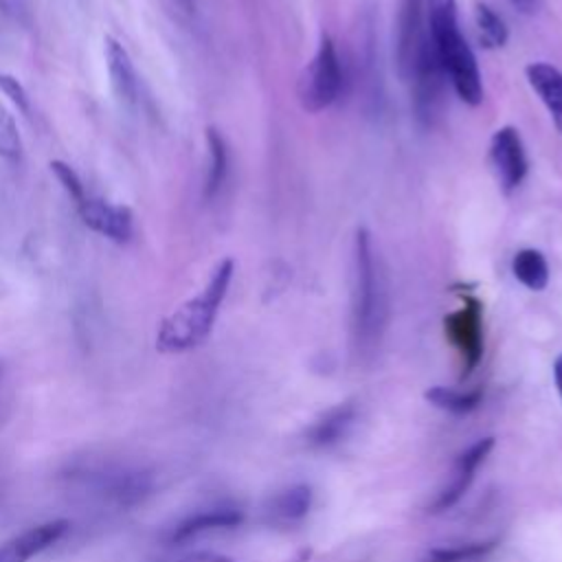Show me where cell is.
<instances>
[{
	"label": "cell",
	"mask_w": 562,
	"mask_h": 562,
	"mask_svg": "<svg viewBox=\"0 0 562 562\" xmlns=\"http://www.w3.org/2000/svg\"><path fill=\"white\" fill-rule=\"evenodd\" d=\"M389 323V285L367 228H358L353 248L351 338L360 358H369L382 342Z\"/></svg>",
	"instance_id": "obj_1"
},
{
	"label": "cell",
	"mask_w": 562,
	"mask_h": 562,
	"mask_svg": "<svg viewBox=\"0 0 562 562\" xmlns=\"http://www.w3.org/2000/svg\"><path fill=\"white\" fill-rule=\"evenodd\" d=\"M61 479L72 492L114 509L136 507L154 490V474L147 468L108 457L77 459L66 465Z\"/></svg>",
	"instance_id": "obj_2"
},
{
	"label": "cell",
	"mask_w": 562,
	"mask_h": 562,
	"mask_svg": "<svg viewBox=\"0 0 562 562\" xmlns=\"http://www.w3.org/2000/svg\"><path fill=\"white\" fill-rule=\"evenodd\" d=\"M235 272V261L224 257L211 272L202 292L184 301L176 312L165 316L156 331V349L162 353H182L206 340L226 299Z\"/></svg>",
	"instance_id": "obj_3"
},
{
	"label": "cell",
	"mask_w": 562,
	"mask_h": 562,
	"mask_svg": "<svg viewBox=\"0 0 562 562\" xmlns=\"http://www.w3.org/2000/svg\"><path fill=\"white\" fill-rule=\"evenodd\" d=\"M426 24L448 83L463 103L479 105L483 101V81L476 57L459 29L457 2L426 0Z\"/></svg>",
	"instance_id": "obj_4"
},
{
	"label": "cell",
	"mask_w": 562,
	"mask_h": 562,
	"mask_svg": "<svg viewBox=\"0 0 562 562\" xmlns=\"http://www.w3.org/2000/svg\"><path fill=\"white\" fill-rule=\"evenodd\" d=\"M342 86H345V70H342L338 48L329 35H323L316 55L301 72L299 101L303 110L321 112L340 97Z\"/></svg>",
	"instance_id": "obj_5"
},
{
	"label": "cell",
	"mask_w": 562,
	"mask_h": 562,
	"mask_svg": "<svg viewBox=\"0 0 562 562\" xmlns=\"http://www.w3.org/2000/svg\"><path fill=\"white\" fill-rule=\"evenodd\" d=\"M406 81L411 83V108L417 123L424 127H432L443 108L448 77L439 64L428 31L413 59Z\"/></svg>",
	"instance_id": "obj_6"
},
{
	"label": "cell",
	"mask_w": 562,
	"mask_h": 562,
	"mask_svg": "<svg viewBox=\"0 0 562 562\" xmlns=\"http://www.w3.org/2000/svg\"><path fill=\"white\" fill-rule=\"evenodd\" d=\"M446 340L461 360V380L470 378L483 358V307L474 296H463V305L443 318Z\"/></svg>",
	"instance_id": "obj_7"
},
{
	"label": "cell",
	"mask_w": 562,
	"mask_h": 562,
	"mask_svg": "<svg viewBox=\"0 0 562 562\" xmlns=\"http://www.w3.org/2000/svg\"><path fill=\"white\" fill-rule=\"evenodd\" d=\"M494 448V437H481L476 439L472 446H468L454 461L452 465V472L446 481V485L439 490L437 498L430 503L428 512L432 514H441L450 507H454L463 494L470 490L472 481H474V474L476 470L483 465V461L487 459V454L492 452Z\"/></svg>",
	"instance_id": "obj_8"
},
{
	"label": "cell",
	"mask_w": 562,
	"mask_h": 562,
	"mask_svg": "<svg viewBox=\"0 0 562 562\" xmlns=\"http://www.w3.org/2000/svg\"><path fill=\"white\" fill-rule=\"evenodd\" d=\"M490 165L505 193L520 187L527 176V154L516 127H498L490 138Z\"/></svg>",
	"instance_id": "obj_9"
},
{
	"label": "cell",
	"mask_w": 562,
	"mask_h": 562,
	"mask_svg": "<svg viewBox=\"0 0 562 562\" xmlns=\"http://www.w3.org/2000/svg\"><path fill=\"white\" fill-rule=\"evenodd\" d=\"M68 529H70V522L64 518L48 520L37 527H29L26 531H22L0 544V562H29L37 553H42L48 547H53L55 542H59Z\"/></svg>",
	"instance_id": "obj_10"
},
{
	"label": "cell",
	"mask_w": 562,
	"mask_h": 562,
	"mask_svg": "<svg viewBox=\"0 0 562 562\" xmlns=\"http://www.w3.org/2000/svg\"><path fill=\"white\" fill-rule=\"evenodd\" d=\"M426 37L424 31V0H402L397 15V37H395V64L400 77L406 81L413 59Z\"/></svg>",
	"instance_id": "obj_11"
},
{
	"label": "cell",
	"mask_w": 562,
	"mask_h": 562,
	"mask_svg": "<svg viewBox=\"0 0 562 562\" xmlns=\"http://www.w3.org/2000/svg\"><path fill=\"white\" fill-rule=\"evenodd\" d=\"M79 213L88 228L101 233L116 244H125L132 237V211L123 204L86 198L79 204Z\"/></svg>",
	"instance_id": "obj_12"
},
{
	"label": "cell",
	"mask_w": 562,
	"mask_h": 562,
	"mask_svg": "<svg viewBox=\"0 0 562 562\" xmlns=\"http://www.w3.org/2000/svg\"><path fill=\"white\" fill-rule=\"evenodd\" d=\"M358 406L353 402H340L321 413L305 430V446L312 450H325L345 439L356 424Z\"/></svg>",
	"instance_id": "obj_13"
},
{
	"label": "cell",
	"mask_w": 562,
	"mask_h": 562,
	"mask_svg": "<svg viewBox=\"0 0 562 562\" xmlns=\"http://www.w3.org/2000/svg\"><path fill=\"white\" fill-rule=\"evenodd\" d=\"M244 522V512L233 507V505H220L211 507L204 512H195L180 520L171 531H169V542L180 544L187 542L195 536L211 533V531H222V529H233Z\"/></svg>",
	"instance_id": "obj_14"
},
{
	"label": "cell",
	"mask_w": 562,
	"mask_h": 562,
	"mask_svg": "<svg viewBox=\"0 0 562 562\" xmlns=\"http://www.w3.org/2000/svg\"><path fill=\"white\" fill-rule=\"evenodd\" d=\"M105 44V64H108V72H110V83L114 94L123 101V103H134L136 101V72H134V64L127 55V50L123 48V44L112 37L105 35L103 37Z\"/></svg>",
	"instance_id": "obj_15"
},
{
	"label": "cell",
	"mask_w": 562,
	"mask_h": 562,
	"mask_svg": "<svg viewBox=\"0 0 562 562\" xmlns=\"http://www.w3.org/2000/svg\"><path fill=\"white\" fill-rule=\"evenodd\" d=\"M312 507V490L310 485L296 483L281 492H277L263 507L268 522L272 525H294L307 516Z\"/></svg>",
	"instance_id": "obj_16"
},
{
	"label": "cell",
	"mask_w": 562,
	"mask_h": 562,
	"mask_svg": "<svg viewBox=\"0 0 562 562\" xmlns=\"http://www.w3.org/2000/svg\"><path fill=\"white\" fill-rule=\"evenodd\" d=\"M525 72L529 86L547 105L555 125L562 130V72L547 61H533Z\"/></svg>",
	"instance_id": "obj_17"
},
{
	"label": "cell",
	"mask_w": 562,
	"mask_h": 562,
	"mask_svg": "<svg viewBox=\"0 0 562 562\" xmlns=\"http://www.w3.org/2000/svg\"><path fill=\"white\" fill-rule=\"evenodd\" d=\"M206 147H209V169H206V180H204V198L213 200L220 193V189L226 180V171H228L226 143H224V136L220 134V130L213 125L206 127Z\"/></svg>",
	"instance_id": "obj_18"
},
{
	"label": "cell",
	"mask_w": 562,
	"mask_h": 562,
	"mask_svg": "<svg viewBox=\"0 0 562 562\" xmlns=\"http://www.w3.org/2000/svg\"><path fill=\"white\" fill-rule=\"evenodd\" d=\"M426 402H430L435 408L446 411L450 415H470L476 411L483 402V389H448V386H432L424 393Z\"/></svg>",
	"instance_id": "obj_19"
},
{
	"label": "cell",
	"mask_w": 562,
	"mask_h": 562,
	"mask_svg": "<svg viewBox=\"0 0 562 562\" xmlns=\"http://www.w3.org/2000/svg\"><path fill=\"white\" fill-rule=\"evenodd\" d=\"M512 272L525 288L540 292L549 283V263L536 248H522L512 259Z\"/></svg>",
	"instance_id": "obj_20"
},
{
	"label": "cell",
	"mask_w": 562,
	"mask_h": 562,
	"mask_svg": "<svg viewBox=\"0 0 562 562\" xmlns=\"http://www.w3.org/2000/svg\"><path fill=\"white\" fill-rule=\"evenodd\" d=\"M496 549V540L468 542L459 547L428 549L419 562H483Z\"/></svg>",
	"instance_id": "obj_21"
},
{
	"label": "cell",
	"mask_w": 562,
	"mask_h": 562,
	"mask_svg": "<svg viewBox=\"0 0 562 562\" xmlns=\"http://www.w3.org/2000/svg\"><path fill=\"white\" fill-rule=\"evenodd\" d=\"M474 24H476V35L479 42L485 48H501L505 46L509 31L505 26V20L485 2H476L474 7Z\"/></svg>",
	"instance_id": "obj_22"
},
{
	"label": "cell",
	"mask_w": 562,
	"mask_h": 562,
	"mask_svg": "<svg viewBox=\"0 0 562 562\" xmlns=\"http://www.w3.org/2000/svg\"><path fill=\"white\" fill-rule=\"evenodd\" d=\"M0 156L7 160H20L22 156V138L15 125V119L0 103Z\"/></svg>",
	"instance_id": "obj_23"
},
{
	"label": "cell",
	"mask_w": 562,
	"mask_h": 562,
	"mask_svg": "<svg viewBox=\"0 0 562 562\" xmlns=\"http://www.w3.org/2000/svg\"><path fill=\"white\" fill-rule=\"evenodd\" d=\"M48 167H50V171L55 173V178L59 180V184L64 187V191H66L77 204H81V202L86 200V193H83V184H81L77 171H75L68 162H64V160H50Z\"/></svg>",
	"instance_id": "obj_24"
},
{
	"label": "cell",
	"mask_w": 562,
	"mask_h": 562,
	"mask_svg": "<svg viewBox=\"0 0 562 562\" xmlns=\"http://www.w3.org/2000/svg\"><path fill=\"white\" fill-rule=\"evenodd\" d=\"M0 90L4 92V97H9V101L22 112L29 114L31 105H29V94L26 88L20 83L18 77L9 75V72H0Z\"/></svg>",
	"instance_id": "obj_25"
},
{
	"label": "cell",
	"mask_w": 562,
	"mask_h": 562,
	"mask_svg": "<svg viewBox=\"0 0 562 562\" xmlns=\"http://www.w3.org/2000/svg\"><path fill=\"white\" fill-rule=\"evenodd\" d=\"M180 562H235L226 555H220V553H211V551H198V553H191L187 558H182Z\"/></svg>",
	"instance_id": "obj_26"
},
{
	"label": "cell",
	"mask_w": 562,
	"mask_h": 562,
	"mask_svg": "<svg viewBox=\"0 0 562 562\" xmlns=\"http://www.w3.org/2000/svg\"><path fill=\"white\" fill-rule=\"evenodd\" d=\"M553 380H555V386H558V393L562 400V353L553 362Z\"/></svg>",
	"instance_id": "obj_27"
},
{
	"label": "cell",
	"mask_w": 562,
	"mask_h": 562,
	"mask_svg": "<svg viewBox=\"0 0 562 562\" xmlns=\"http://www.w3.org/2000/svg\"><path fill=\"white\" fill-rule=\"evenodd\" d=\"M518 9H522V11H531V7H533V2L536 0H512Z\"/></svg>",
	"instance_id": "obj_28"
},
{
	"label": "cell",
	"mask_w": 562,
	"mask_h": 562,
	"mask_svg": "<svg viewBox=\"0 0 562 562\" xmlns=\"http://www.w3.org/2000/svg\"><path fill=\"white\" fill-rule=\"evenodd\" d=\"M180 4H182L187 11H193V7H195V0H180Z\"/></svg>",
	"instance_id": "obj_29"
},
{
	"label": "cell",
	"mask_w": 562,
	"mask_h": 562,
	"mask_svg": "<svg viewBox=\"0 0 562 562\" xmlns=\"http://www.w3.org/2000/svg\"><path fill=\"white\" fill-rule=\"evenodd\" d=\"M0 371H2V367H0Z\"/></svg>",
	"instance_id": "obj_30"
}]
</instances>
